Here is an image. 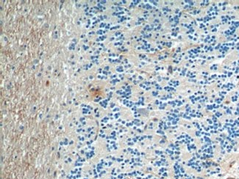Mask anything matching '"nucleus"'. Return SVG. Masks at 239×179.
I'll return each instance as SVG.
<instances>
[{
  "label": "nucleus",
  "instance_id": "1",
  "mask_svg": "<svg viewBox=\"0 0 239 179\" xmlns=\"http://www.w3.org/2000/svg\"><path fill=\"white\" fill-rule=\"evenodd\" d=\"M228 179H234V178H228Z\"/></svg>",
  "mask_w": 239,
  "mask_h": 179
}]
</instances>
